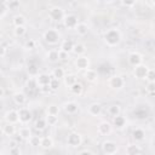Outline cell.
<instances>
[{
	"instance_id": "1",
	"label": "cell",
	"mask_w": 155,
	"mask_h": 155,
	"mask_svg": "<svg viewBox=\"0 0 155 155\" xmlns=\"http://www.w3.org/2000/svg\"><path fill=\"white\" fill-rule=\"evenodd\" d=\"M104 41H105V44L108 46L114 47V46H116V45L120 44V41H121V33L116 28L108 29L104 33Z\"/></svg>"
},
{
	"instance_id": "2",
	"label": "cell",
	"mask_w": 155,
	"mask_h": 155,
	"mask_svg": "<svg viewBox=\"0 0 155 155\" xmlns=\"http://www.w3.org/2000/svg\"><path fill=\"white\" fill-rule=\"evenodd\" d=\"M44 40L50 45H56L61 40V35L56 29H48L44 33Z\"/></svg>"
},
{
	"instance_id": "3",
	"label": "cell",
	"mask_w": 155,
	"mask_h": 155,
	"mask_svg": "<svg viewBox=\"0 0 155 155\" xmlns=\"http://www.w3.org/2000/svg\"><path fill=\"white\" fill-rule=\"evenodd\" d=\"M48 17L52 19V21H56V22H59V21H63L64 17H65V13H64V10L59 6H54V7H51L50 11H48Z\"/></svg>"
},
{
	"instance_id": "4",
	"label": "cell",
	"mask_w": 155,
	"mask_h": 155,
	"mask_svg": "<svg viewBox=\"0 0 155 155\" xmlns=\"http://www.w3.org/2000/svg\"><path fill=\"white\" fill-rule=\"evenodd\" d=\"M102 150L105 155H115L117 153L119 148L114 140H104L102 143Z\"/></svg>"
},
{
	"instance_id": "5",
	"label": "cell",
	"mask_w": 155,
	"mask_h": 155,
	"mask_svg": "<svg viewBox=\"0 0 155 155\" xmlns=\"http://www.w3.org/2000/svg\"><path fill=\"white\" fill-rule=\"evenodd\" d=\"M82 143V137L79 132H71L70 134H68V138H67V144L71 148H78L80 147Z\"/></svg>"
},
{
	"instance_id": "6",
	"label": "cell",
	"mask_w": 155,
	"mask_h": 155,
	"mask_svg": "<svg viewBox=\"0 0 155 155\" xmlns=\"http://www.w3.org/2000/svg\"><path fill=\"white\" fill-rule=\"evenodd\" d=\"M108 85H109V87H111L114 90H121L125 86V79L120 75H114L109 79Z\"/></svg>"
},
{
	"instance_id": "7",
	"label": "cell",
	"mask_w": 155,
	"mask_h": 155,
	"mask_svg": "<svg viewBox=\"0 0 155 155\" xmlns=\"http://www.w3.org/2000/svg\"><path fill=\"white\" fill-rule=\"evenodd\" d=\"M4 120L6 124H13L16 125L17 122H19V114H18V110H15V109H11V110H7L4 115Z\"/></svg>"
},
{
	"instance_id": "8",
	"label": "cell",
	"mask_w": 155,
	"mask_h": 155,
	"mask_svg": "<svg viewBox=\"0 0 155 155\" xmlns=\"http://www.w3.org/2000/svg\"><path fill=\"white\" fill-rule=\"evenodd\" d=\"M63 24H64L65 28H68V29H74V30H75L76 25L79 24L78 16H75V15H73V13L65 15V17H64V19H63Z\"/></svg>"
},
{
	"instance_id": "9",
	"label": "cell",
	"mask_w": 155,
	"mask_h": 155,
	"mask_svg": "<svg viewBox=\"0 0 155 155\" xmlns=\"http://www.w3.org/2000/svg\"><path fill=\"white\" fill-rule=\"evenodd\" d=\"M75 68L79 70H84L86 71L87 69H90V59L87 56H79L75 59Z\"/></svg>"
},
{
	"instance_id": "10",
	"label": "cell",
	"mask_w": 155,
	"mask_h": 155,
	"mask_svg": "<svg viewBox=\"0 0 155 155\" xmlns=\"http://www.w3.org/2000/svg\"><path fill=\"white\" fill-rule=\"evenodd\" d=\"M127 62H128L130 65H132V67H137V65H139V64L143 63V56H142L139 52L133 51V52H131V53L128 54V57H127Z\"/></svg>"
},
{
	"instance_id": "11",
	"label": "cell",
	"mask_w": 155,
	"mask_h": 155,
	"mask_svg": "<svg viewBox=\"0 0 155 155\" xmlns=\"http://www.w3.org/2000/svg\"><path fill=\"white\" fill-rule=\"evenodd\" d=\"M148 71H149V68L145 64L142 63V64L134 67V69H133V76L136 79H145Z\"/></svg>"
},
{
	"instance_id": "12",
	"label": "cell",
	"mask_w": 155,
	"mask_h": 155,
	"mask_svg": "<svg viewBox=\"0 0 155 155\" xmlns=\"http://www.w3.org/2000/svg\"><path fill=\"white\" fill-rule=\"evenodd\" d=\"M111 131H113V127H111L110 122H108V121H102L97 126V132L101 136H109L111 133Z\"/></svg>"
},
{
	"instance_id": "13",
	"label": "cell",
	"mask_w": 155,
	"mask_h": 155,
	"mask_svg": "<svg viewBox=\"0 0 155 155\" xmlns=\"http://www.w3.org/2000/svg\"><path fill=\"white\" fill-rule=\"evenodd\" d=\"M18 114H19V122L21 124H28L30 120H31V113L28 108H23L21 107L18 109Z\"/></svg>"
},
{
	"instance_id": "14",
	"label": "cell",
	"mask_w": 155,
	"mask_h": 155,
	"mask_svg": "<svg viewBox=\"0 0 155 155\" xmlns=\"http://www.w3.org/2000/svg\"><path fill=\"white\" fill-rule=\"evenodd\" d=\"M35 79H36L38 86L41 88V87H44V86H48V85H50V82H51V80H52V76L48 75V74H46V73H40Z\"/></svg>"
},
{
	"instance_id": "15",
	"label": "cell",
	"mask_w": 155,
	"mask_h": 155,
	"mask_svg": "<svg viewBox=\"0 0 155 155\" xmlns=\"http://www.w3.org/2000/svg\"><path fill=\"white\" fill-rule=\"evenodd\" d=\"M63 110L69 114V115H73V114H76L78 110H79V104L74 101H69V102H65L63 104Z\"/></svg>"
},
{
	"instance_id": "16",
	"label": "cell",
	"mask_w": 155,
	"mask_h": 155,
	"mask_svg": "<svg viewBox=\"0 0 155 155\" xmlns=\"http://www.w3.org/2000/svg\"><path fill=\"white\" fill-rule=\"evenodd\" d=\"M12 101H13V103L17 104L18 107H23V105L25 104V102H27V97H25L24 92L17 91V92H15V93L12 94Z\"/></svg>"
},
{
	"instance_id": "17",
	"label": "cell",
	"mask_w": 155,
	"mask_h": 155,
	"mask_svg": "<svg viewBox=\"0 0 155 155\" xmlns=\"http://www.w3.org/2000/svg\"><path fill=\"white\" fill-rule=\"evenodd\" d=\"M87 111H88V114L92 115V116H98V115H101L102 111H103V105H102L101 103H98V102L91 103V104L88 105Z\"/></svg>"
},
{
	"instance_id": "18",
	"label": "cell",
	"mask_w": 155,
	"mask_h": 155,
	"mask_svg": "<svg viewBox=\"0 0 155 155\" xmlns=\"http://www.w3.org/2000/svg\"><path fill=\"white\" fill-rule=\"evenodd\" d=\"M17 132L18 131L16 128V125H13V124H5L2 126V134L4 136H7V137L12 138Z\"/></svg>"
},
{
	"instance_id": "19",
	"label": "cell",
	"mask_w": 155,
	"mask_h": 155,
	"mask_svg": "<svg viewBox=\"0 0 155 155\" xmlns=\"http://www.w3.org/2000/svg\"><path fill=\"white\" fill-rule=\"evenodd\" d=\"M18 136L21 139H24V140H29L31 138V130L29 126H21L19 130H18Z\"/></svg>"
},
{
	"instance_id": "20",
	"label": "cell",
	"mask_w": 155,
	"mask_h": 155,
	"mask_svg": "<svg viewBox=\"0 0 155 155\" xmlns=\"http://www.w3.org/2000/svg\"><path fill=\"white\" fill-rule=\"evenodd\" d=\"M74 45H75V44H74L71 40L65 39V40H63V41L61 42V45H59V50H61V51H63V52L70 53V52H73Z\"/></svg>"
},
{
	"instance_id": "21",
	"label": "cell",
	"mask_w": 155,
	"mask_h": 155,
	"mask_svg": "<svg viewBox=\"0 0 155 155\" xmlns=\"http://www.w3.org/2000/svg\"><path fill=\"white\" fill-rule=\"evenodd\" d=\"M46 58L51 62V63H56L59 61V50L57 48H51L46 52Z\"/></svg>"
},
{
	"instance_id": "22",
	"label": "cell",
	"mask_w": 155,
	"mask_h": 155,
	"mask_svg": "<svg viewBox=\"0 0 155 155\" xmlns=\"http://www.w3.org/2000/svg\"><path fill=\"white\" fill-rule=\"evenodd\" d=\"M84 76H85V79L88 81V82H96L97 81V79H98V74H97V71L94 70V69H87L85 73H84Z\"/></svg>"
},
{
	"instance_id": "23",
	"label": "cell",
	"mask_w": 155,
	"mask_h": 155,
	"mask_svg": "<svg viewBox=\"0 0 155 155\" xmlns=\"http://www.w3.org/2000/svg\"><path fill=\"white\" fill-rule=\"evenodd\" d=\"M27 71H28V74L31 76V78H36L40 73H39V67L36 65V63H34V62H30V63H28V65H27Z\"/></svg>"
},
{
	"instance_id": "24",
	"label": "cell",
	"mask_w": 155,
	"mask_h": 155,
	"mask_svg": "<svg viewBox=\"0 0 155 155\" xmlns=\"http://www.w3.org/2000/svg\"><path fill=\"white\" fill-rule=\"evenodd\" d=\"M132 137H133V139H134L136 142H142V140L145 138V132H144L143 128L137 127V128H134V130L132 131Z\"/></svg>"
},
{
	"instance_id": "25",
	"label": "cell",
	"mask_w": 155,
	"mask_h": 155,
	"mask_svg": "<svg viewBox=\"0 0 155 155\" xmlns=\"http://www.w3.org/2000/svg\"><path fill=\"white\" fill-rule=\"evenodd\" d=\"M75 31L78 33V35H80V36H85V35L88 34L90 28H88V25H87L86 23H79V24L76 25V28H75Z\"/></svg>"
},
{
	"instance_id": "26",
	"label": "cell",
	"mask_w": 155,
	"mask_h": 155,
	"mask_svg": "<svg viewBox=\"0 0 155 155\" xmlns=\"http://www.w3.org/2000/svg\"><path fill=\"white\" fill-rule=\"evenodd\" d=\"M53 139L50 137V136H45V137H41V143H40V147L42 149H51L53 147Z\"/></svg>"
},
{
	"instance_id": "27",
	"label": "cell",
	"mask_w": 155,
	"mask_h": 155,
	"mask_svg": "<svg viewBox=\"0 0 155 155\" xmlns=\"http://www.w3.org/2000/svg\"><path fill=\"white\" fill-rule=\"evenodd\" d=\"M85 52H86V46H85V44L78 42V44L74 45V48H73V53H74V54H76V56L79 57V56H84Z\"/></svg>"
},
{
	"instance_id": "28",
	"label": "cell",
	"mask_w": 155,
	"mask_h": 155,
	"mask_svg": "<svg viewBox=\"0 0 155 155\" xmlns=\"http://www.w3.org/2000/svg\"><path fill=\"white\" fill-rule=\"evenodd\" d=\"M107 111H108V114H109L110 116L115 117V116L120 115V113H121V107H120L119 104H111V105L108 107Z\"/></svg>"
},
{
	"instance_id": "29",
	"label": "cell",
	"mask_w": 155,
	"mask_h": 155,
	"mask_svg": "<svg viewBox=\"0 0 155 155\" xmlns=\"http://www.w3.org/2000/svg\"><path fill=\"white\" fill-rule=\"evenodd\" d=\"M65 75H67V74H65V70H64V68H62V67H57V68H54V69L52 70V78H54V79L61 80V79H64Z\"/></svg>"
},
{
	"instance_id": "30",
	"label": "cell",
	"mask_w": 155,
	"mask_h": 155,
	"mask_svg": "<svg viewBox=\"0 0 155 155\" xmlns=\"http://www.w3.org/2000/svg\"><path fill=\"white\" fill-rule=\"evenodd\" d=\"M63 80H64V85L68 86V87H71L74 84L78 82V79H76V75L75 74H67Z\"/></svg>"
},
{
	"instance_id": "31",
	"label": "cell",
	"mask_w": 155,
	"mask_h": 155,
	"mask_svg": "<svg viewBox=\"0 0 155 155\" xmlns=\"http://www.w3.org/2000/svg\"><path fill=\"white\" fill-rule=\"evenodd\" d=\"M69 91H70V93H73V94H75V96H80L81 93H82V91H84V86H82V84L81 82H76V84H74L71 87H69Z\"/></svg>"
},
{
	"instance_id": "32",
	"label": "cell",
	"mask_w": 155,
	"mask_h": 155,
	"mask_svg": "<svg viewBox=\"0 0 155 155\" xmlns=\"http://www.w3.org/2000/svg\"><path fill=\"white\" fill-rule=\"evenodd\" d=\"M140 148L137 144H128L126 147V154L127 155H139Z\"/></svg>"
},
{
	"instance_id": "33",
	"label": "cell",
	"mask_w": 155,
	"mask_h": 155,
	"mask_svg": "<svg viewBox=\"0 0 155 155\" xmlns=\"http://www.w3.org/2000/svg\"><path fill=\"white\" fill-rule=\"evenodd\" d=\"M34 126H35V128H36L38 131H44V130L48 126V125H47V121H46V117H39V119L35 121Z\"/></svg>"
},
{
	"instance_id": "34",
	"label": "cell",
	"mask_w": 155,
	"mask_h": 155,
	"mask_svg": "<svg viewBox=\"0 0 155 155\" xmlns=\"http://www.w3.org/2000/svg\"><path fill=\"white\" fill-rule=\"evenodd\" d=\"M113 124H114L115 127L122 128V127L126 125V119H125L124 116H121V115H117V116L113 117Z\"/></svg>"
},
{
	"instance_id": "35",
	"label": "cell",
	"mask_w": 155,
	"mask_h": 155,
	"mask_svg": "<svg viewBox=\"0 0 155 155\" xmlns=\"http://www.w3.org/2000/svg\"><path fill=\"white\" fill-rule=\"evenodd\" d=\"M12 23L15 27H21V25H25V17L22 15H16L12 18Z\"/></svg>"
},
{
	"instance_id": "36",
	"label": "cell",
	"mask_w": 155,
	"mask_h": 155,
	"mask_svg": "<svg viewBox=\"0 0 155 155\" xmlns=\"http://www.w3.org/2000/svg\"><path fill=\"white\" fill-rule=\"evenodd\" d=\"M59 113V107L57 104H50L46 108V114L47 115H58Z\"/></svg>"
},
{
	"instance_id": "37",
	"label": "cell",
	"mask_w": 155,
	"mask_h": 155,
	"mask_svg": "<svg viewBox=\"0 0 155 155\" xmlns=\"http://www.w3.org/2000/svg\"><path fill=\"white\" fill-rule=\"evenodd\" d=\"M25 33H27L25 25H21V27H15V28H13V34H15V36H17V38L24 36Z\"/></svg>"
},
{
	"instance_id": "38",
	"label": "cell",
	"mask_w": 155,
	"mask_h": 155,
	"mask_svg": "<svg viewBox=\"0 0 155 155\" xmlns=\"http://www.w3.org/2000/svg\"><path fill=\"white\" fill-rule=\"evenodd\" d=\"M10 10H11V8H10L7 1H2V2H1V6H0V18L2 19V18L7 15V12H8Z\"/></svg>"
},
{
	"instance_id": "39",
	"label": "cell",
	"mask_w": 155,
	"mask_h": 155,
	"mask_svg": "<svg viewBox=\"0 0 155 155\" xmlns=\"http://www.w3.org/2000/svg\"><path fill=\"white\" fill-rule=\"evenodd\" d=\"M25 87H27L28 90H30V91H33V90H35L36 87H39V86H38V82H36V79H35V78H29V79L27 80V82H25Z\"/></svg>"
},
{
	"instance_id": "40",
	"label": "cell",
	"mask_w": 155,
	"mask_h": 155,
	"mask_svg": "<svg viewBox=\"0 0 155 155\" xmlns=\"http://www.w3.org/2000/svg\"><path fill=\"white\" fill-rule=\"evenodd\" d=\"M46 121L48 126H54L58 122V115H46Z\"/></svg>"
},
{
	"instance_id": "41",
	"label": "cell",
	"mask_w": 155,
	"mask_h": 155,
	"mask_svg": "<svg viewBox=\"0 0 155 155\" xmlns=\"http://www.w3.org/2000/svg\"><path fill=\"white\" fill-rule=\"evenodd\" d=\"M29 144L31 147H40V143H41V137L39 136H31V138L28 140Z\"/></svg>"
},
{
	"instance_id": "42",
	"label": "cell",
	"mask_w": 155,
	"mask_h": 155,
	"mask_svg": "<svg viewBox=\"0 0 155 155\" xmlns=\"http://www.w3.org/2000/svg\"><path fill=\"white\" fill-rule=\"evenodd\" d=\"M145 80L148 82H155V69H150L149 68V71L145 76Z\"/></svg>"
},
{
	"instance_id": "43",
	"label": "cell",
	"mask_w": 155,
	"mask_h": 155,
	"mask_svg": "<svg viewBox=\"0 0 155 155\" xmlns=\"http://www.w3.org/2000/svg\"><path fill=\"white\" fill-rule=\"evenodd\" d=\"M145 91L149 94H155V82H147L145 85Z\"/></svg>"
},
{
	"instance_id": "44",
	"label": "cell",
	"mask_w": 155,
	"mask_h": 155,
	"mask_svg": "<svg viewBox=\"0 0 155 155\" xmlns=\"http://www.w3.org/2000/svg\"><path fill=\"white\" fill-rule=\"evenodd\" d=\"M50 88L52 90V91H56V90H58L59 88V80L58 79H54V78H52V80H51V82H50Z\"/></svg>"
},
{
	"instance_id": "45",
	"label": "cell",
	"mask_w": 155,
	"mask_h": 155,
	"mask_svg": "<svg viewBox=\"0 0 155 155\" xmlns=\"http://www.w3.org/2000/svg\"><path fill=\"white\" fill-rule=\"evenodd\" d=\"M35 41L33 40V39H29L27 42H25V45H24V47L27 48V50H29V51H31V50H34L35 48Z\"/></svg>"
},
{
	"instance_id": "46",
	"label": "cell",
	"mask_w": 155,
	"mask_h": 155,
	"mask_svg": "<svg viewBox=\"0 0 155 155\" xmlns=\"http://www.w3.org/2000/svg\"><path fill=\"white\" fill-rule=\"evenodd\" d=\"M8 155H22V150L19 147L11 148V149H8Z\"/></svg>"
},
{
	"instance_id": "47",
	"label": "cell",
	"mask_w": 155,
	"mask_h": 155,
	"mask_svg": "<svg viewBox=\"0 0 155 155\" xmlns=\"http://www.w3.org/2000/svg\"><path fill=\"white\" fill-rule=\"evenodd\" d=\"M7 145H8V149H11V148H16V147H18V142H17V139L10 138V140H8Z\"/></svg>"
},
{
	"instance_id": "48",
	"label": "cell",
	"mask_w": 155,
	"mask_h": 155,
	"mask_svg": "<svg viewBox=\"0 0 155 155\" xmlns=\"http://www.w3.org/2000/svg\"><path fill=\"white\" fill-rule=\"evenodd\" d=\"M59 59H61V61H67V59H69V53L63 52V51L59 50Z\"/></svg>"
},
{
	"instance_id": "49",
	"label": "cell",
	"mask_w": 155,
	"mask_h": 155,
	"mask_svg": "<svg viewBox=\"0 0 155 155\" xmlns=\"http://www.w3.org/2000/svg\"><path fill=\"white\" fill-rule=\"evenodd\" d=\"M7 4H8V6H10L11 10H12V8H16V7L19 6V1H7Z\"/></svg>"
},
{
	"instance_id": "50",
	"label": "cell",
	"mask_w": 155,
	"mask_h": 155,
	"mask_svg": "<svg viewBox=\"0 0 155 155\" xmlns=\"http://www.w3.org/2000/svg\"><path fill=\"white\" fill-rule=\"evenodd\" d=\"M121 5H124L126 7H131V6L136 5V1H121Z\"/></svg>"
},
{
	"instance_id": "51",
	"label": "cell",
	"mask_w": 155,
	"mask_h": 155,
	"mask_svg": "<svg viewBox=\"0 0 155 155\" xmlns=\"http://www.w3.org/2000/svg\"><path fill=\"white\" fill-rule=\"evenodd\" d=\"M79 155H93V153H92L91 150H87V149H85V150L80 151V153H79Z\"/></svg>"
},
{
	"instance_id": "52",
	"label": "cell",
	"mask_w": 155,
	"mask_h": 155,
	"mask_svg": "<svg viewBox=\"0 0 155 155\" xmlns=\"http://www.w3.org/2000/svg\"><path fill=\"white\" fill-rule=\"evenodd\" d=\"M6 51H7L6 46H5V45H2V46H1V53H0V56H1V57H5V54H6Z\"/></svg>"
},
{
	"instance_id": "53",
	"label": "cell",
	"mask_w": 155,
	"mask_h": 155,
	"mask_svg": "<svg viewBox=\"0 0 155 155\" xmlns=\"http://www.w3.org/2000/svg\"><path fill=\"white\" fill-rule=\"evenodd\" d=\"M4 94H5V88H4V87H1V88H0V97H1V98H4Z\"/></svg>"
},
{
	"instance_id": "54",
	"label": "cell",
	"mask_w": 155,
	"mask_h": 155,
	"mask_svg": "<svg viewBox=\"0 0 155 155\" xmlns=\"http://www.w3.org/2000/svg\"><path fill=\"white\" fill-rule=\"evenodd\" d=\"M33 155H42L41 153H35V154H33Z\"/></svg>"
},
{
	"instance_id": "55",
	"label": "cell",
	"mask_w": 155,
	"mask_h": 155,
	"mask_svg": "<svg viewBox=\"0 0 155 155\" xmlns=\"http://www.w3.org/2000/svg\"><path fill=\"white\" fill-rule=\"evenodd\" d=\"M151 4H153V5H154V6H155V1H151Z\"/></svg>"
},
{
	"instance_id": "56",
	"label": "cell",
	"mask_w": 155,
	"mask_h": 155,
	"mask_svg": "<svg viewBox=\"0 0 155 155\" xmlns=\"http://www.w3.org/2000/svg\"><path fill=\"white\" fill-rule=\"evenodd\" d=\"M154 39H155V34H154Z\"/></svg>"
},
{
	"instance_id": "57",
	"label": "cell",
	"mask_w": 155,
	"mask_h": 155,
	"mask_svg": "<svg viewBox=\"0 0 155 155\" xmlns=\"http://www.w3.org/2000/svg\"><path fill=\"white\" fill-rule=\"evenodd\" d=\"M125 155H127V154H125Z\"/></svg>"
}]
</instances>
